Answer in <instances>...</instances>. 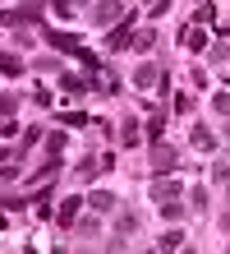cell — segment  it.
Returning a JSON list of instances; mask_svg holds the SVG:
<instances>
[{
  "label": "cell",
  "mask_w": 230,
  "mask_h": 254,
  "mask_svg": "<svg viewBox=\"0 0 230 254\" xmlns=\"http://www.w3.org/2000/svg\"><path fill=\"white\" fill-rule=\"evenodd\" d=\"M134 83H138V88H152V83H157V69H152V65H143V69L134 74Z\"/></svg>",
  "instance_id": "52a82bcc"
},
{
  "label": "cell",
  "mask_w": 230,
  "mask_h": 254,
  "mask_svg": "<svg viewBox=\"0 0 230 254\" xmlns=\"http://www.w3.org/2000/svg\"><path fill=\"white\" fill-rule=\"evenodd\" d=\"M171 167H175V153H171L166 143H152V171H157V176H166Z\"/></svg>",
  "instance_id": "6da1fadb"
},
{
  "label": "cell",
  "mask_w": 230,
  "mask_h": 254,
  "mask_svg": "<svg viewBox=\"0 0 230 254\" xmlns=\"http://www.w3.org/2000/svg\"><path fill=\"white\" fill-rule=\"evenodd\" d=\"M152 194H157V199H161V203H171V199H175V194H180V185H171V181H161V185H152Z\"/></svg>",
  "instance_id": "277c9868"
},
{
  "label": "cell",
  "mask_w": 230,
  "mask_h": 254,
  "mask_svg": "<svg viewBox=\"0 0 230 254\" xmlns=\"http://www.w3.org/2000/svg\"><path fill=\"white\" fill-rule=\"evenodd\" d=\"M88 203L97 208V213H111V208H115V199H111V194H106V190H97V194H92Z\"/></svg>",
  "instance_id": "7a4b0ae2"
},
{
  "label": "cell",
  "mask_w": 230,
  "mask_h": 254,
  "mask_svg": "<svg viewBox=\"0 0 230 254\" xmlns=\"http://www.w3.org/2000/svg\"><path fill=\"white\" fill-rule=\"evenodd\" d=\"M217 111H221V116H230V93H217Z\"/></svg>",
  "instance_id": "5bb4252c"
},
{
  "label": "cell",
  "mask_w": 230,
  "mask_h": 254,
  "mask_svg": "<svg viewBox=\"0 0 230 254\" xmlns=\"http://www.w3.org/2000/svg\"><path fill=\"white\" fill-rule=\"evenodd\" d=\"M97 171H101V162H97V157H83V162H79V181H92Z\"/></svg>",
  "instance_id": "3957f363"
},
{
  "label": "cell",
  "mask_w": 230,
  "mask_h": 254,
  "mask_svg": "<svg viewBox=\"0 0 230 254\" xmlns=\"http://www.w3.org/2000/svg\"><path fill=\"white\" fill-rule=\"evenodd\" d=\"M180 245H184L180 231H166V236H161V250H180Z\"/></svg>",
  "instance_id": "30bf717a"
},
{
  "label": "cell",
  "mask_w": 230,
  "mask_h": 254,
  "mask_svg": "<svg viewBox=\"0 0 230 254\" xmlns=\"http://www.w3.org/2000/svg\"><path fill=\"white\" fill-rule=\"evenodd\" d=\"M120 143H125V148H129V143H138V125H134V121H125V134H120Z\"/></svg>",
  "instance_id": "8fae6325"
},
{
  "label": "cell",
  "mask_w": 230,
  "mask_h": 254,
  "mask_svg": "<svg viewBox=\"0 0 230 254\" xmlns=\"http://www.w3.org/2000/svg\"><path fill=\"white\" fill-rule=\"evenodd\" d=\"M125 42H129V19H125V23H120V28H115V33H111V47H125Z\"/></svg>",
  "instance_id": "9c48e42d"
},
{
  "label": "cell",
  "mask_w": 230,
  "mask_h": 254,
  "mask_svg": "<svg viewBox=\"0 0 230 254\" xmlns=\"http://www.w3.org/2000/svg\"><path fill=\"white\" fill-rule=\"evenodd\" d=\"M51 47H60V51H79V42H74L69 33H51Z\"/></svg>",
  "instance_id": "8992f818"
},
{
  "label": "cell",
  "mask_w": 230,
  "mask_h": 254,
  "mask_svg": "<svg viewBox=\"0 0 230 254\" xmlns=\"http://www.w3.org/2000/svg\"><path fill=\"white\" fill-rule=\"evenodd\" d=\"M74 217H79V199H65V208H60V222H65V227H74Z\"/></svg>",
  "instance_id": "5b68a950"
},
{
  "label": "cell",
  "mask_w": 230,
  "mask_h": 254,
  "mask_svg": "<svg viewBox=\"0 0 230 254\" xmlns=\"http://www.w3.org/2000/svg\"><path fill=\"white\" fill-rule=\"evenodd\" d=\"M203 42H207V37L198 33V28H189V33H184V47H189V51H203Z\"/></svg>",
  "instance_id": "ba28073f"
},
{
  "label": "cell",
  "mask_w": 230,
  "mask_h": 254,
  "mask_svg": "<svg viewBox=\"0 0 230 254\" xmlns=\"http://www.w3.org/2000/svg\"><path fill=\"white\" fill-rule=\"evenodd\" d=\"M193 148H203V153H207V148H212V134L207 129H193Z\"/></svg>",
  "instance_id": "4fadbf2b"
},
{
  "label": "cell",
  "mask_w": 230,
  "mask_h": 254,
  "mask_svg": "<svg viewBox=\"0 0 230 254\" xmlns=\"http://www.w3.org/2000/svg\"><path fill=\"white\" fill-rule=\"evenodd\" d=\"M161 125H166V121H161V111H157V116H152V121H147V134H152V143L161 139Z\"/></svg>",
  "instance_id": "7c38bea8"
}]
</instances>
